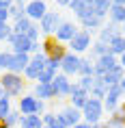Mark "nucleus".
<instances>
[{
	"instance_id": "38",
	"label": "nucleus",
	"mask_w": 125,
	"mask_h": 128,
	"mask_svg": "<svg viewBox=\"0 0 125 128\" xmlns=\"http://www.w3.org/2000/svg\"><path fill=\"white\" fill-rule=\"evenodd\" d=\"M26 37H28L30 41H41V39H39V37H41V28H39V24H33V26L28 28Z\"/></svg>"
},
{
	"instance_id": "22",
	"label": "nucleus",
	"mask_w": 125,
	"mask_h": 128,
	"mask_svg": "<svg viewBox=\"0 0 125 128\" xmlns=\"http://www.w3.org/2000/svg\"><path fill=\"white\" fill-rule=\"evenodd\" d=\"M20 128H43V120L41 115H22Z\"/></svg>"
},
{
	"instance_id": "21",
	"label": "nucleus",
	"mask_w": 125,
	"mask_h": 128,
	"mask_svg": "<svg viewBox=\"0 0 125 128\" xmlns=\"http://www.w3.org/2000/svg\"><path fill=\"white\" fill-rule=\"evenodd\" d=\"M11 111H13V106H11V96L0 87V120H4Z\"/></svg>"
},
{
	"instance_id": "45",
	"label": "nucleus",
	"mask_w": 125,
	"mask_h": 128,
	"mask_svg": "<svg viewBox=\"0 0 125 128\" xmlns=\"http://www.w3.org/2000/svg\"><path fill=\"white\" fill-rule=\"evenodd\" d=\"M112 4H119V7H125V0H110Z\"/></svg>"
},
{
	"instance_id": "18",
	"label": "nucleus",
	"mask_w": 125,
	"mask_h": 128,
	"mask_svg": "<svg viewBox=\"0 0 125 128\" xmlns=\"http://www.w3.org/2000/svg\"><path fill=\"white\" fill-rule=\"evenodd\" d=\"M125 78V70L119 65L117 70H112V72H108V74L101 76V80H104L106 87H114V85H121V80Z\"/></svg>"
},
{
	"instance_id": "50",
	"label": "nucleus",
	"mask_w": 125,
	"mask_h": 128,
	"mask_svg": "<svg viewBox=\"0 0 125 128\" xmlns=\"http://www.w3.org/2000/svg\"><path fill=\"white\" fill-rule=\"evenodd\" d=\"M0 128H4V124H2V120H0Z\"/></svg>"
},
{
	"instance_id": "3",
	"label": "nucleus",
	"mask_w": 125,
	"mask_h": 128,
	"mask_svg": "<svg viewBox=\"0 0 125 128\" xmlns=\"http://www.w3.org/2000/svg\"><path fill=\"white\" fill-rule=\"evenodd\" d=\"M104 113H106L104 102H101V100H95V98H88L86 106L82 108V122H86L88 126H95V124L101 122Z\"/></svg>"
},
{
	"instance_id": "52",
	"label": "nucleus",
	"mask_w": 125,
	"mask_h": 128,
	"mask_svg": "<svg viewBox=\"0 0 125 128\" xmlns=\"http://www.w3.org/2000/svg\"><path fill=\"white\" fill-rule=\"evenodd\" d=\"M0 9H2V4H0Z\"/></svg>"
},
{
	"instance_id": "31",
	"label": "nucleus",
	"mask_w": 125,
	"mask_h": 128,
	"mask_svg": "<svg viewBox=\"0 0 125 128\" xmlns=\"http://www.w3.org/2000/svg\"><path fill=\"white\" fill-rule=\"evenodd\" d=\"M20 120H22L20 111H11V113L2 120V124H4V128H13V126H20Z\"/></svg>"
},
{
	"instance_id": "2",
	"label": "nucleus",
	"mask_w": 125,
	"mask_h": 128,
	"mask_svg": "<svg viewBox=\"0 0 125 128\" xmlns=\"http://www.w3.org/2000/svg\"><path fill=\"white\" fill-rule=\"evenodd\" d=\"M17 111L22 115H43L45 113V102L39 100L35 94H24L17 102Z\"/></svg>"
},
{
	"instance_id": "40",
	"label": "nucleus",
	"mask_w": 125,
	"mask_h": 128,
	"mask_svg": "<svg viewBox=\"0 0 125 128\" xmlns=\"http://www.w3.org/2000/svg\"><path fill=\"white\" fill-rule=\"evenodd\" d=\"M0 22H11V15H9V9H0Z\"/></svg>"
},
{
	"instance_id": "4",
	"label": "nucleus",
	"mask_w": 125,
	"mask_h": 128,
	"mask_svg": "<svg viewBox=\"0 0 125 128\" xmlns=\"http://www.w3.org/2000/svg\"><path fill=\"white\" fill-rule=\"evenodd\" d=\"M93 41H95V39H93V35L88 33V30H82V28H80L78 35L67 44V48H69V52H73V54H84V52L91 50Z\"/></svg>"
},
{
	"instance_id": "33",
	"label": "nucleus",
	"mask_w": 125,
	"mask_h": 128,
	"mask_svg": "<svg viewBox=\"0 0 125 128\" xmlns=\"http://www.w3.org/2000/svg\"><path fill=\"white\" fill-rule=\"evenodd\" d=\"M9 15H11V20H20V18H24L26 15V7H22V4H11L9 7Z\"/></svg>"
},
{
	"instance_id": "29",
	"label": "nucleus",
	"mask_w": 125,
	"mask_h": 128,
	"mask_svg": "<svg viewBox=\"0 0 125 128\" xmlns=\"http://www.w3.org/2000/svg\"><path fill=\"white\" fill-rule=\"evenodd\" d=\"M108 50H110V54H114V56H121V54L125 52V39H123V35L117 37V39H112L110 44H108Z\"/></svg>"
},
{
	"instance_id": "5",
	"label": "nucleus",
	"mask_w": 125,
	"mask_h": 128,
	"mask_svg": "<svg viewBox=\"0 0 125 128\" xmlns=\"http://www.w3.org/2000/svg\"><path fill=\"white\" fill-rule=\"evenodd\" d=\"M60 22H63V18H60L58 11H47V13L43 15V20L39 22L41 35H45V37H54L56 28L60 26Z\"/></svg>"
},
{
	"instance_id": "26",
	"label": "nucleus",
	"mask_w": 125,
	"mask_h": 128,
	"mask_svg": "<svg viewBox=\"0 0 125 128\" xmlns=\"http://www.w3.org/2000/svg\"><path fill=\"white\" fill-rule=\"evenodd\" d=\"M110 50H108V44H104V41H99L95 39L93 41V46H91V59H99V56H104V54H108Z\"/></svg>"
},
{
	"instance_id": "1",
	"label": "nucleus",
	"mask_w": 125,
	"mask_h": 128,
	"mask_svg": "<svg viewBox=\"0 0 125 128\" xmlns=\"http://www.w3.org/2000/svg\"><path fill=\"white\" fill-rule=\"evenodd\" d=\"M0 87L4 89L11 98H22L24 89H26V78L22 74H13V72H4L0 76Z\"/></svg>"
},
{
	"instance_id": "48",
	"label": "nucleus",
	"mask_w": 125,
	"mask_h": 128,
	"mask_svg": "<svg viewBox=\"0 0 125 128\" xmlns=\"http://www.w3.org/2000/svg\"><path fill=\"white\" fill-rule=\"evenodd\" d=\"M91 128H104V126H101V124H95V126H91Z\"/></svg>"
},
{
	"instance_id": "49",
	"label": "nucleus",
	"mask_w": 125,
	"mask_h": 128,
	"mask_svg": "<svg viewBox=\"0 0 125 128\" xmlns=\"http://www.w3.org/2000/svg\"><path fill=\"white\" fill-rule=\"evenodd\" d=\"M121 33H123V37H125V24H123V26H121Z\"/></svg>"
},
{
	"instance_id": "47",
	"label": "nucleus",
	"mask_w": 125,
	"mask_h": 128,
	"mask_svg": "<svg viewBox=\"0 0 125 128\" xmlns=\"http://www.w3.org/2000/svg\"><path fill=\"white\" fill-rule=\"evenodd\" d=\"M121 89H123V98H125V78L121 80Z\"/></svg>"
},
{
	"instance_id": "43",
	"label": "nucleus",
	"mask_w": 125,
	"mask_h": 128,
	"mask_svg": "<svg viewBox=\"0 0 125 128\" xmlns=\"http://www.w3.org/2000/svg\"><path fill=\"white\" fill-rule=\"evenodd\" d=\"M119 65H121V68H123V70H125V52H123V54H121V56H119Z\"/></svg>"
},
{
	"instance_id": "54",
	"label": "nucleus",
	"mask_w": 125,
	"mask_h": 128,
	"mask_svg": "<svg viewBox=\"0 0 125 128\" xmlns=\"http://www.w3.org/2000/svg\"><path fill=\"white\" fill-rule=\"evenodd\" d=\"M123 39H125V37H123Z\"/></svg>"
},
{
	"instance_id": "23",
	"label": "nucleus",
	"mask_w": 125,
	"mask_h": 128,
	"mask_svg": "<svg viewBox=\"0 0 125 128\" xmlns=\"http://www.w3.org/2000/svg\"><path fill=\"white\" fill-rule=\"evenodd\" d=\"M108 18H110V22H114V24H119V26H123V24H125V7L112 4L110 11H108Z\"/></svg>"
},
{
	"instance_id": "32",
	"label": "nucleus",
	"mask_w": 125,
	"mask_h": 128,
	"mask_svg": "<svg viewBox=\"0 0 125 128\" xmlns=\"http://www.w3.org/2000/svg\"><path fill=\"white\" fill-rule=\"evenodd\" d=\"M11 61H13V52H11V50H2V52H0V70H2V72H9Z\"/></svg>"
},
{
	"instance_id": "20",
	"label": "nucleus",
	"mask_w": 125,
	"mask_h": 128,
	"mask_svg": "<svg viewBox=\"0 0 125 128\" xmlns=\"http://www.w3.org/2000/svg\"><path fill=\"white\" fill-rule=\"evenodd\" d=\"M106 94H108V87L104 85V80H101L99 76H95V82H93L91 91H88V98H95V100H101V102H104Z\"/></svg>"
},
{
	"instance_id": "46",
	"label": "nucleus",
	"mask_w": 125,
	"mask_h": 128,
	"mask_svg": "<svg viewBox=\"0 0 125 128\" xmlns=\"http://www.w3.org/2000/svg\"><path fill=\"white\" fill-rule=\"evenodd\" d=\"M28 2H30V0H15V4H22V7H26Z\"/></svg>"
},
{
	"instance_id": "37",
	"label": "nucleus",
	"mask_w": 125,
	"mask_h": 128,
	"mask_svg": "<svg viewBox=\"0 0 125 128\" xmlns=\"http://www.w3.org/2000/svg\"><path fill=\"white\" fill-rule=\"evenodd\" d=\"M93 82H95V76H80V78H78V85L84 89V91H91Z\"/></svg>"
},
{
	"instance_id": "7",
	"label": "nucleus",
	"mask_w": 125,
	"mask_h": 128,
	"mask_svg": "<svg viewBox=\"0 0 125 128\" xmlns=\"http://www.w3.org/2000/svg\"><path fill=\"white\" fill-rule=\"evenodd\" d=\"M78 30L80 28L73 24V22H69V20H63L60 22V26L56 28V33H54V39L58 41V44H63V46H67L69 41L78 35Z\"/></svg>"
},
{
	"instance_id": "8",
	"label": "nucleus",
	"mask_w": 125,
	"mask_h": 128,
	"mask_svg": "<svg viewBox=\"0 0 125 128\" xmlns=\"http://www.w3.org/2000/svg\"><path fill=\"white\" fill-rule=\"evenodd\" d=\"M119 68V56H114V54H104V56H99V59H95V76H101L108 74V72H112V70Z\"/></svg>"
},
{
	"instance_id": "34",
	"label": "nucleus",
	"mask_w": 125,
	"mask_h": 128,
	"mask_svg": "<svg viewBox=\"0 0 125 128\" xmlns=\"http://www.w3.org/2000/svg\"><path fill=\"white\" fill-rule=\"evenodd\" d=\"M11 35H13V26H11V22H0V41H9Z\"/></svg>"
},
{
	"instance_id": "39",
	"label": "nucleus",
	"mask_w": 125,
	"mask_h": 128,
	"mask_svg": "<svg viewBox=\"0 0 125 128\" xmlns=\"http://www.w3.org/2000/svg\"><path fill=\"white\" fill-rule=\"evenodd\" d=\"M39 70H35L33 65H30V63H28V68L24 70V78H26V80H39Z\"/></svg>"
},
{
	"instance_id": "19",
	"label": "nucleus",
	"mask_w": 125,
	"mask_h": 128,
	"mask_svg": "<svg viewBox=\"0 0 125 128\" xmlns=\"http://www.w3.org/2000/svg\"><path fill=\"white\" fill-rule=\"evenodd\" d=\"M35 96H37V98H39V100H54V98H56V94H54V87H52V82H50V85H45V82H37V85H35V91H33Z\"/></svg>"
},
{
	"instance_id": "11",
	"label": "nucleus",
	"mask_w": 125,
	"mask_h": 128,
	"mask_svg": "<svg viewBox=\"0 0 125 128\" xmlns=\"http://www.w3.org/2000/svg\"><path fill=\"white\" fill-rule=\"evenodd\" d=\"M45 13H47L45 0H30V2L26 4V18H28V20H33L35 24H39Z\"/></svg>"
},
{
	"instance_id": "12",
	"label": "nucleus",
	"mask_w": 125,
	"mask_h": 128,
	"mask_svg": "<svg viewBox=\"0 0 125 128\" xmlns=\"http://www.w3.org/2000/svg\"><path fill=\"white\" fill-rule=\"evenodd\" d=\"M71 78L65 74H56V78L52 80V87H54V94H56V100L58 98H69V91H71Z\"/></svg>"
},
{
	"instance_id": "44",
	"label": "nucleus",
	"mask_w": 125,
	"mask_h": 128,
	"mask_svg": "<svg viewBox=\"0 0 125 128\" xmlns=\"http://www.w3.org/2000/svg\"><path fill=\"white\" fill-rule=\"evenodd\" d=\"M73 128H91V126H88L86 122H80V124H76V126H73Z\"/></svg>"
},
{
	"instance_id": "10",
	"label": "nucleus",
	"mask_w": 125,
	"mask_h": 128,
	"mask_svg": "<svg viewBox=\"0 0 125 128\" xmlns=\"http://www.w3.org/2000/svg\"><path fill=\"white\" fill-rule=\"evenodd\" d=\"M121 98H123V89L121 85H114V87H108V94L104 98V108L108 113H114L119 106H121Z\"/></svg>"
},
{
	"instance_id": "28",
	"label": "nucleus",
	"mask_w": 125,
	"mask_h": 128,
	"mask_svg": "<svg viewBox=\"0 0 125 128\" xmlns=\"http://www.w3.org/2000/svg\"><path fill=\"white\" fill-rule=\"evenodd\" d=\"M78 76H95V61L93 59H80Z\"/></svg>"
},
{
	"instance_id": "27",
	"label": "nucleus",
	"mask_w": 125,
	"mask_h": 128,
	"mask_svg": "<svg viewBox=\"0 0 125 128\" xmlns=\"http://www.w3.org/2000/svg\"><path fill=\"white\" fill-rule=\"evenodd\" d=\"M30 65H33L35 70H39V72H43V70L47 68V54H43V52L30 54Z\"/></svg>"
},
{
	"instance_id": "53",
	"label": "nucleus",
	"mask_w": 125,
	"mask_h": 128,
	"mask_svg": "<svg viewBox=\"0 0 125 128\" xmlns=\"http://www.w3.org/2000/svg\"><path fill=\"white\" fill-rule=\"evenodd\" d=\"M43 128H47V126H43Z\"/></svg>"
},
{
	"instance_id": "30",
	"label": "nucleus",
	"mask_w": 125,
	"mask_h": 128,
	"mask_svg": "<svg viewBox=\"0 0 125 128\" xmlns=\"http://www.w3.org/2000/svg\"><path fill=\"white\" fill-rule=\"evenodd\" d=\"M69 100H71V106L73 108H82L86 106V102H88V94L86 91H82V94H76V96H69Z\"/></svg>"
},
{
	"instance_id": "24",
	"label": "nucleus",
	"mask_w": 125,
	"mask_h": 128,
	"mask_svg": "<svg viewBox=\"0 0 125 128\" xmlns=\"http://www.w3.org/2000/svg\"><path fill=\"white\" fill-rule=\"evenodd\" d=\"M69 9L73 11V15H76L78 20H80V18H84V15L91 11L88 4H86V0H71V2H69Z\"/></svg>"
},
{
	"instance_id": "16",
	"label": "nucleus",
	"mask_w": 125,
	"mask_h": 128,
	"mask_svg": "<svg viewBox=\"0 0 125 128\" xmlns=\"http://www.w3.org/2000/svg\"><path fill=\"white\" fill-rule=\"evenodd\" d=\"M86 4H88V9H91L95 15H99V18H108V11H110V7H112L110 0H86Z\"/></svg>"
},
{
	"instance_id": "42",
	"label": "nucleus",
	"mask_w": 125,
	"mask_h": 128,
	"mask_svg": "<svg viewBox=\"0 0 125 128\" xmlns=\"http://www.w3.org/2000/svg\"><path fill=\"white\" fill-rule=\"evenodd\" d=\"M54 2H56L58 7H69V2H71V0H54Z\"/></svg>"
},
{
	"instance_id": "36",
	"label": "nucleus",
	"mask_w": 125,
	"mask_h": 128,
	"mask_svg": "<svg viewBox=\"0 0 125 128\" xmlns=\"http://www.w3.org/2000/svg\"><path fill=\"white\" fill-rule=\"evenodd\" d=\"M41 120H43V126L54 128L56 124H58V115H56V113H43V115H41Z\"/></svg>"
},
{
	"instance_id": "17",
	"label": "nucleus",
	"mask_w": 125,
	"mask_h": 128,
	"mask_svg": "<svg viewBox=\"0 0 125 128\" xmlns=\"http://www.w3.org/2000/svg\"><path fill=\"white\" fill-rule=\"evenodd\" d=\"M28 63H30V54H13V61H11V68H9V72L24 76V70L28 68Z\"/></svg>"
},
{
	"instance_id": "25",
	"label": "nucleus",
	"mask_w": 125,
	"mask_h": 128,
	"mask_svg": "<svg viewBox=\"0 0 125 128\" xmlns=\"http://www.w3.org/2000/svg\"><path fill=\"white\" fill-rule=\"evenodd\" d=\"M35 22L33 20H28L26 15L24 18H20V20H15V22H11V26H13V33H17V35H26L28 33V28L33 26Z\"/></svg>"
},
{
	"instance_id": "6",
	"label": "nucleus",
	"mask_w": 125,
	"mask_h": 128,
	"mask_svg": "<svg viewBox=\"0 0 125 128\" xmlns=\"http://www.w3.org/2000/svg\"><path fill=\"white\" fill-rule=\"evenodd\" d=\"M41 52L47 54V56H52V59L63 61V56H65L69 50H67L63 44H58V41L54 39V37H45V39L41 41Z\"/></svg>"
},
{
	"instance_id": "51",
	"label": "nucleus",
	"mask_w": 125,
	"mask_h": 128,
	"mask_svg": "<svg viewBox=\"0 0 125 128\" xmlns=\"http://www.w3.org/2000/svg\"><path fill=\"white\" fill-rule=\"evenodd\" d=\"M121 104H123V108H125V102H121Z\"/></svg>"
},
{
	"instance_id": "15",
	"label": "nucleus",
	"mask_w": 125,
	"mask_h": 128,
	"mask_svg": "<svg viewBox=\"0 0 125 128\" xmlns=\"http://www.w3.org/2000/svg\"><path fill=\"white\" fill-rule=\"evenodd\" d=\"M121 26L119 24H114V22H108V24H104L101 26V30H99V41H104V44H110L112 39H117V37H121Z\"/></svg>"
},
{
	"instance_id": "14",
	"label": "nucleus",
	"mask_w": 125,
	"mask_h": 128,
	"mask_svg": "<svg viewBox=\"0 0 125 128\" xmlns=\"http://www.w3.org/2000/svg\"><path fill=\"white\" fill-rule=\"evenodd\" d=\"M58 120L63 122L67 128H73L76 124L82 122V111H80V108H73L71 104H69V106H65V108L58 113Z\"/></svg>"
},
{
	"instance_id": "35",
	"label": "nucleus",
	"mask_w": 125,
	"mask_h": 128,
	"mask_svg": "<svg viewBox=\"0 0 125 128\" xmlns=\"http://www.w3.org/2000/svg\"><path fill=\"white\" fill-rule=\"evenodd\" d=\"M56 74H58V72H54V70L45 68V70H43V72L39 74V80H37V82H45V85H50V82L56 78Z\"/></svg>"
},
{
	"instance_id": "41",
	"label": "nucleus",
	"mask_w": 125,
	"mask_h": 128,
	"mask_svg": "<svg viewBox=\"0 0 125 128\" xmlns=\"http://www.w3.org/2000/svg\"><path fill=\"white\" fill-rule=\"evenodd\" d=\"M0 4H2V9H9L11 4H15V0H0Z\"/></svg>"
},
{
	"instance_id": "13",
	"label": "nucleus",
	"mask_w": 125,
	"mask_h": 128,
	"mask_svg": "<svg viewBox=\"0 0 125 128\" xmlns=\"http://www.w3.org/2000/svg\"><path fill=\"white\" fill-rule=\"evenodd\" d=\"M80 24H82V30H88V33H95V30H101V26L106 24V18H99V15H95L93 11H88V13L84 15V18H80Z\"/></svg>"
},
{
	"instance_id": "9",
	"label": "nucleus",
	"mask_w": 125,
	"mask_h": 128,
	"mask_svg": "<svg viewBox=\"0 0 125 128\" xmlns=\"http://www.w3.org/2000/svg\"><path fill=\"white\" fill-rule=\"evenodd\" d=\"M80 54H73V52H67L65 56H63V61H60V74H65V76H78L80 72Z\"/></svg>"
}]
</instances>
